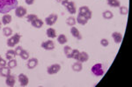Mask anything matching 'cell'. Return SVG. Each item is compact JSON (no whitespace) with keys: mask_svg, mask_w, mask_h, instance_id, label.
<instances>
[{"mask_svg":"<svg viewBox=\"0 0 132 87\" xmlns=\"http://www.w3.org/2000/svg\"><path fill=\"white\" fill-rule=\"evenodd\" d=\"M18 5V0H0V13H9L11 10H15Z\"/></svg>","mask_w":132,"mask_h":87,"instance_id":"6da1fadb","label":"cell"},{"mask_svg":"<svg viewBox=\"0 0 132 87\" xmlns=\"http://www.w3.org/2000/svg\"><path fill=\"white\" fill-rule=\"evenodd\" d=\"M106 67L103 64L97 63L93 65L91 68V72L94 77H102L106 72Z\"/></svg>","mask_w":132,"mask_h":87,"instance_id":"7a4b0ae2","label":"cell"},{"mask_svg":"<svg viewBox=\"0 0 132 87\" xmlns=\"http://www.w3.org/2000/svg\"><path fill=\"white\" fill-rule=\"evenodd\" d=\"M20 39L21 35L20 33H14V35H12L11 37H9V39H7V42H6V44H7L8 47L12 48L20 43Z\"/></svg>","mask_w":132,"mask_h":87,"instance_id":"3957f363","label":"cell"},{"mask_svg":"<svg viewBox=\"0 0 132 87\" xmlns=\"http://www.w3.org/2000/svg\"><path fill=\"white\" fill-rule=\"evenodd\" d=\"M78 14L85 16L88 20H90L92 17H93V12H92V10H90V8L88 6H81V7H79V9H78Z\"/></svg>","mask_w":132,"mask_h":87,"instance_id":"277c9868","label":"cell"},{"mask_svg":"<svg viewBox=\"0 0 132 87\" xmlns=\"http://www.w3.org/2000/svg\"><path fill=\"white\" fill-rule=\"evenodd\" d=\"M61 68V65H59V64H53V65L47 67V73L48 75H55L60 71Z\"/></svg>","mask_w":132,"mask_h":87,"instance_id":"5b68a950","label":"cell"},{"mask_svg":"<svg viewBox=\"0 0 132 87\" xmlns=\"http://www.w3.org/2000/svg\"><path fill=\"white\" fill-rule=\"evenodd\" d=\"M14 12H15V16L17 18H25L27 14V10L24 6H19V5L14 10Z\"/></svg>","mask_w":132,"mask_h":87,"instance_id":"8992f818","label":"cell"},{"mask_svg":"<svg viewBox=\"0 0 132 87\" xmlns=\"http://www.w3.org/2000/svg\"><path fill=\"white\" fill-rule=\"evenodd\" d=\"M57 19H58V16H57V14L52 13V14H50V16L47 17L44 21H45V24L47 25H48V26H52V25H54L56 23Z\"/></svg>","mask_w":132,"mask_h":87,"instance_id":"52a82bcc","label":"cell"},{"mask_svg":"<svg viewBox=\"0 0 132 87\" xmlns=\"http://www.w3.org/2000/svg\"><path fill=\"white\" fill-rule=\"evenodd\" d=\"M41 47L46 51H53L55 49V43L51 39L46 40L41 44Z\"/></svg>","mask_w":132,"mask_h":87,"instance_id":"ba28073f","label":"cell"},{"mask_svg":"<svg viewBox=\"0 0 132 87\" xmlns=\"http://www.w3.org/2000/svg\"><path fill=\"white\" fill-rule=\"evenodd\" d=\"M18 80H19V83H20V85L22 87L27 86L29 84V78L24 73H20V75L18 76Z\"/></svg>","mask_w":132,"mask_h":87,"instance_id":"9c48e42d","label":"cell"},{"mask_svg":"<svg viewBox=\"0 0 132 87\" xmlns=\"http://www.w3.org/2000/svg\"><path fill=\"white\" fill-rule=\"evenodd\" d=\"M27 60L28 61H27V67L28 68L29 70L35 69L38 65V64H39V60L36 58H28Z\"/></svg>","mask_w":132,"mask_h":87,"instance_id":"30bf717a","label":"cell"},{"mask_svg":"<svg viewBox=\"0 0 132 87\" xmlns=\"http://www.w3.org/2000/svg\"><path fill=\"white\" fill-rule=\"evenodd\" d=\"M16 84V77L14 75H12L10 74L9 76L5 78V84L6 86H9V87H12L14 86Z\"/></svg>","mask_w":132,"mask_h":87,"instance_id":"8fae6325","label":"cell"},{"mask_svg":"<svg viewBox=\"0 0 132 87\" xmlns=\"http://www.w3.org/2000/svg\"><path fill=\"white\" fill-rule=\"evenodd\" d=\"M89 59V54L86 52H80L79 55H78V58L76 61H78L80 63H86Z\"/></svg>","mask_w":132,"mask_h":87,"instance_id":"7c38bea8","label":"cell"},{"mask_svg":"<svg viewBox=\"0 0 132 87\" xmlns=\"http://www.w3.org/2000/svg\"><path fill=\"white\" fill-rule=\"evenodd\" d=\"M66 10H67V11L69 12L70 14L73 15V14H76L77 13V8H76V5L75 3H74L73 1H70L69 4L67 5L66 6Z\"/></svg>","mask_w":132,"mask_h":87,"instance_id":"4fadbf2b","label":"cell"},{"mask_svg":"<svg viewBox=\"0 0 132 87\" xmlns=\"http://www.w3.org/2000/svg\"><path fill=\"white\" fill-rule=\"evenodd\" d=\"M71 34L72 36H73L75 39H77L78 40H81L82 39V35H81V33H80V31H79V30H78L77 27L75 26H71Z\"/></svg>","mask_w":132,"mask_h":87,"instance_id":"5bb4252c","label":"cell"},{"mask_svg":"<svg viewBox=\"0 0 132 87\" xmlns=\"http://www.w3.org/2000/svg\"><path fill=\"white\" fill-rule=\"evenodd\" d=\"M111 36H112L113 40H114L116 44H121V43H122V39H123L122 33L118 32V31H114V32L112 33Z\"/></svg>","mask_w":132,"mask_h":87,"instance_id":"9a60e30c","label":"cell"},{"mask_svg":"<svg viewBox=\"0 0 132 87\" xmlns=\"http://www.w3.org/2000/svg\"><path fill=\"white\" fill-rule=\"evenodd\" d=\"M11 74V69L7 65L5 66H0V76L3 78H6Z\"/></svg>","mask_w":132,"mask_h":87,"instance_id":"2e32d148","label":"cell"},{"mask_svg":"<svg viewBox=\"0 0 132 87\" xmlns=\"http://www.w3.org/2000/svg\"><path fill=\"white\" fill-rule=\"evenodd\" d=\"M76 21L78 22V24H79L80 25H86L87 23H88V19L86 18L85 16L83 15H80V14H78L76 18Z\"/></svg>","mask_w":132,"mask_h":87,"instance_id":"e0dca14e","label":"cell"},{"mask_svg":"<svg viewBox=\"0 0 132 87\" xmlns=\"http://www.w3.org/2000/svg\"><path fill=\"white\" fill-rule=\"evenodd\" d=\"M12 17L11 16L10 14H4V16L2 17V19H1V22L2 24H3L4 25H7L9 24L10 23H12Z\"/></svg>","mask_w":132,"mask_h":87,"instance_id":"ac0fdd59","label":"cell"},{"mask_svg":"<svg viewBox=\"0 0 132 87\" xmlns=\"http://www.w3.org/2000/svg\"><path fill=\"white\" fill-rule=\"evenodd\" d=\"M46 35L48 39H53L55 38H56V31L54 28H48L46 31Z\"/></svg>","mask_w":132,"mask_h":87,"instance_id":"d6986e66","label":"cell"},{"mask_svg":"<svg viewBox=\"0 0 132 87\" xmlns=\"http://www.w3.org/2000/svg\"><path fill=\"white\" fill-rule=\"evenodd\" d=\"M71 69L73 70L75 72H80V71L83 70V65L82 63L78 62V61H77L73 64V65H71Z\"/></svg>","mask_w":132,"mask_h":87,"instance_id":"ffe728a7","label":"cell"},{"mask_svg":"<svg viewBox=\"0 0 132 87\" xmlns=\"http://www.w3.org/2000/svg\"><path fill=\"white\" fill-rule=\"evenodd\" d=\"M32 26L34 27V28H36V29H40V28H42V25H43V21H42V19H40L39 18H37V19H35V20H34L33 22L30 23Z\"/></svg>","mask_w":132,"mask_h":87,"instance_id":"44dd1931","label":"cell"},{"mask_svg":"<svg viewBox=\"0 0 132 87\" xmlns=\"http://www.w3.org/2000/svg\"><path fill=\"white\" fill-rule=\"evenodd\" d=\"M107 5L109 6V7L118 8L121 6V3L119 0H107Z\"/></svg>","mask_w":132,"mask_h":87,"instance_id":"7402d4cb","label":"cell"},{"mask_svg":"<svg viewBox=\"0 0 132 87\" xmlns=\"http://www.w3.org/2000/svg\"><path fill=\"white\" fill-rule=\"evenodd\" d=\"M102 17H103L104 19H107V20H109V19H112L114 18V14L111 10H104L102 12Z\"/></svg>","mask_w":132,"mask_h":87,"instance_id":"603a6c76","label":"cell"},{"mask_svg":"<svg viewBox=\"0 0 132 87\" xmlns=\"http://www.w3.org/2000/svg\"><path fill=\"white\" fill-rule=\"evenodd\" d=\"M57 42H58L59 44L63 45V44H65L68 42V39L64 34H60V35H58V37H57Z\"/></svg>","mask_w":132,"mask_h":87,"instance_id":"cb8c5ba5","label":"cell"},{"mask_svg":"<svg viewBox=\"0 0 132 87\" xmlns=\"http://www.w3.org/2000/svg\"><path fill=\"white\" fill-rule=\"evenodd\" d=\"M2 31H3V35L5 36V37H6V38H9V37H11V36L12 35V28H11V27H8L7 25L2 29Z\"/></svg>","mask_w":132,"mask_h":87,"instance_id":"d4e9b609","label":"cell"},{"mask_svg":"<svg viewBox=\"0 0 132 87\" xmlns=\"http://www.w3.org/2000/svg\"><path fill=\"white\" fill-rule=\"evenodd\" d=\"M17 56L14 50H8L7 52H5V58L7 60H11V59L15 58V57Z\"/></svg>","mask_w":132,"mask_h":87,"instance_id":"484cf974","label":"cell"},{"mask_svg":"<svg viewBox=\"0 0 132 87\" xmlns=\"http://www.w3.org/2000/svg\"><path fill=\"white\" fill-rule=\"evenodd\" d=\"M71 52H72V48L69 45H65L63 47V53L66 56L67 58H71Z\"/></svg>","mask_w":132,"mask_h":87,"instance_id":"4316f807","label":"cell"},{"mask_svg":"<svg viewBox=\"0 0 132 87\" xmlns=\"http://www.w3.org/2000/svg\"><path fill=\"white\" fill-rule=\"evenodd\" d=\"M76 23H77L76 18H74L73 16H70L69 18H67V19H66V24L69 25L70 27L75 26Z\"/></svg>","mask_w":132,"mask_h":87,"instance_id":"83f0119b","label":"cell"},{"mask_svg":"<svg viewBox=\"0 0 132 87\" xmlns=\"http://www.w3.org/2000/svg\"><path fill=\"white\" fill-rule=\"evenodd\" d=\"M17 65H18V62H17V60L15 58L8 60V62H7V66L9 67L11 70L13 69V68H15L17 66Z\"/></svg>","mask_w":132,"mask_h":87,"instance_id":"f1b7e54d","label":"cell"},{"mask_svg":"<svg viewBox=\"0 0 132 87\" xmlns=\"http://www.w3.org/2000/svg\"><path fill=\"white\" fill-rule=\"evenodd\" d=\"M26 18H27V21L28 23H32L34 20L37 19L38 16L36 14H27V16H26Z\"/></svg>","mask_w":132,"mask_h":87,"instance_id":"f546056e","label":"cell"},{"mask_svg":"<svg viewBox=\"0 0 132 87\" xmlns=\"http://www.w3.org/2000/svg\"><path fill=\"white\" fill-rule=\"evenodd\" d=\"M20 57L21 59H23V60H27V59L29 58V52H27V51H26L23 49V51L21 52Z\"/></svg>","mask_w":132,"mask_h":87,"instance_id":"4dcf8cb0","label":"cell"},{"mask_svg":"<svg viewBox=\"0 0 132 87\" xmlns=\"http://www.w3.org/2000/svg\"><path fill=\"white\" fill-rule=\"evenodd\" d=\"M119 8H120V9H119L120 14L123 15V16H125V15L129 14V8H128L127 6H120Z\"/></svg>","mask_w":132,"mask_h":87,"instance_id":"1f68e13d","label":"cell"},{"mask_svg":"<svg viewBox=\"0 0 132 87\" xmlns=\"http://www.w3.org/2000/svg\"><path fill=\"white\" fill-rule=\"evenodd\" d=\"M80 53V51H78V49H72V52H71V58H73L77 60V58H78V55Z\"/></svg>","mask_w":132,"mask_h":87,"instance_id":"d6a6232c","label":"cell"},{"mask_svg":"<svg viewBox=\"0 0 132 87\" xmlns=\"http://www.w3.org/2000/svg\"><path fill=\"white\" fill-rule=\"evenodd\" d=\"M100 43H101V45L103 46V47H108L109 45V42H108V40L107 39H102Z\"/></svg>","mask_w":132,"mask_h":87,"instance_id":"836d02e7","label":"cell"},{"mask_svg":"<svg viewBox=\"0 0 132 87\" xmlns=\"http://www.w3.org/2000/svg\"><path fill=\"white\" fill-rule=\"evenodd\" d=\"M22 51H23V47H22V46H20V45L17 46V47L14 49V52H15V53H16L17 56H20Z\"/></svg>","mask_w":132,"mask_h":87,"instance_id":"e575fe53","label":"cell"},{"mask_svg":"<svg viewBox=\"0 0 132 87\" xmlns=\"http://www.w3.org/2000/svg\"><path fill=\"white\" fill-rule=\"evenodd\" d=\"M5 65H7V61L2 58L1 60H0V66H5Z\"/></svg>","mask_w":132,"mask_h":87,"instance_id":"d590c367","label":"cell"},{"mask_svg":"<svg viewBox=\"0 0 132 87\" xmlns=\"http://www.w3.org/2000/svg\"><path fill=\"white\" fill-rule=\"evenodd\" d=\"M70 0H62L61 1V5L63 6V7H66L67 6V5L69 4Z\"/></svg>","mask_w":132,"mask_h":87,"instance_id":"8d00e7d4","label":"cell"},{"mask_svg":"<svg viewBox=\"0 0 132 87\" xmlns=\"http://www.w3.org/2000/svg\"><path fill=\"white\" fill-rule=\"evenodd\" d=\"M35 1V0H25L26 4H27V5H34Z\"/></svg>","mask_w":132,"mask_h":87,"instance_id":"74e56055","label":"cell"},{"mask_svg":"<svg viewBox=\"0 0 132 87\" xmlns=\"http://www.w3.org/2000/svg\"><path fill=\"white\" fill-rule=\"evenodd\" d=\"M2 25H3V24H2V22L0 21V30L2 29Z\"/></svg>","mask_w":132,"mask_h":87,"instance_id":"f35d334b","label":"cell"},{"mask_svg":"<svg viewBox=\"0 0 132 87\" xmlns=\"http://www.w3.org/2000/svg\"><path fill=\"white\" fill-rule=\"evenodd\" d=\"M1 58H2V57H1V55H0V60H1Z\"/></svg>","mask_w":132,"mask_h":87,"instance_id":"ab89813d","label":"cell"}]
</instances>
